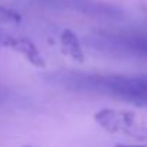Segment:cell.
Instances as JSON below:
<instances>
[{
    "mask_svg": "<svg viewBox=\"0 0 147 147\" xmlns=\"http://www.w3.org/2000/svg\"><path fill=\"white\" fill-rule=\"evenodd\" d=\"M48 81L75 92L98 94L147 107V75H117L78 71H56Z\"/></svg>",
    "mask_w": 147,
    "mask_h": 147,
    "instance_id": "1",
    "label": "cell"
},
{
    "mask_svg": "<svg viewBox=\"0 0 147 147\" xmlns=\"http://www.w3.org/2000/svg\"><path fill=\"white\" fill-rule=\"evenodd\" d=\"M91 46L104 53L147 59V36L141 35H104L92 38Z\"/></svg>",
    "mask_w": 147,
    "mask_h": 147,
    "instance_id": "2",
    "label": "cell"
},
{
    "mask_svg": "<svg viewBox=\"0 0 147 147\" xmlns=\"http://www.w3.org/2000/svg\"><path fill=\"white\" fill-rule=\"evenodd\" d=\"M95 120L102 127H105V128H108L111 131H118V130L124 128L125 125L131 124L127 120V115L125 114H121V113H117V111H110V110L100 111L95 115Z\"/></svg>",
    "mask_w": 147,
    "mask_h": 147,
    "instance_id": "3",
    "label": "cell"
},
{
    "mask_svg": "<svg viewBox=\"0 0 147 147\" xmlns=\"http://www.w3.org/2000/svg\"><path fill=\"white\" fill-rule=\"evenodd\" d=\"M7 46H12L13 49L19 51L20 53H23L32 63L38 65V66H43V59L39 53V51L33 46V43H30L26 39H16V38H9L7 39Z\"/></svg>",
    "mask_w": 147,
    "mask_h": 147,
    "instance_id": "4",
    "label": "cell"
},
{
    "mask_svg": "<svg viewBox=\"0 0 147 147\" xmlns=\"http://www.w3.org/2000/svg\"><path fill=\"white\" fill-rule=\"evenodd\" d=\"M61 42H62V49L68 56H71L75 61L84 59V52L80 45V39L72 30H63V33L61 36Z\"/></svg>",
    "mask_w": 147,
    "mask_h": 147,
    "instance_id": "5",
    "label": "cell"
},
{
    "mask_svg": "<svg viewBox=\"0 0 147 147\" xmlns=\"http://www.w3.org/2000/svg\"><path fill=\"white\" fill-rule=\"evenodd\" d=\"M19 22H20L19 13L6 7H0V25H10V23H19Z\"/></svg>",
    "mask_w": 147,
    "mask_h": 147,
    "instance_id": "6",
    "label": "cell"
},
{
    "mask_svg": "<svg viewBox=\"0 0 147 147\" xmlns=\"http://www.w3.org/2000/svg\"><path fill=\"white\" fill-rule=\"evenodd\" d=\"M7 39H9V36L0 33V45H6L7 46Z\"/></svg>",
    "mask_w": 147,
    "mask_h": 147,
    "instance_id": "7",
    "label": "cell"
},
{
    "mask_svg": "<svg viewBox=\"0 0 147 147\" xmlns=\"http://www.w3.org/2000/svg\"><path fill=\"white\" fill-rule=\"evenodd\" d=\"M118 147H147V146H136V144H118Z\"/></svg>",
    "mask_w": 147,
    "mask_h": 147,
    "instance_id": "8",
    "label": "cell"
}]
</instances>
